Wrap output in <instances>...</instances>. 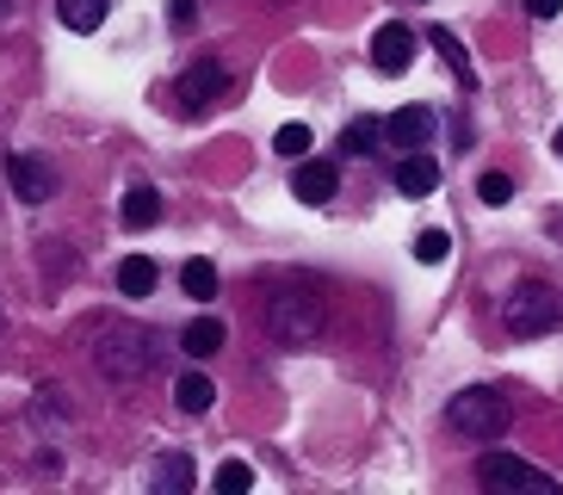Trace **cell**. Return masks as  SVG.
Listing matches in <instances>:
<instances>
[{"mask_svg":"<svg viewBox=\"0 0 563 495\" xmlns=\"http://www.w3.org/2000/svg\"><path fill=\"white\" fill-rule=\"evenodd\" d=\"M501 322H508V334H520V341H539V334L563 329V292L545 279H520L501 297Z\"/></svg>","mask_w":563,"mask_h":495,"instance_id":"cell-1","label":"cell"},{"mask_svg":"<svg viewBox=\"0 0 563 495\" xmlns=\"http://www.w3.org/2000/svg\"><path fill=\"white\" fill-rule=\"evenodd\" d=\"M93 360H100L106 378H143V372H155V334L136 329V322H106L100 329V346H93Z\"/></svg>","mask_w":563,"mask_h":495,"instance_id":"cell-2","label":"cell"},{"mask_svg":"<svg viewBox=\"0 0 563 495\" xmlns=\"http://www.w3.org/2000/svg\"><path fill=\"white\" fill-rule=\"evenodd\" d=\"M322 322H329V310H322L316 292H291L285 285L279 297H266V334L279 346H310L322 334Z\"/></svg>","mask_w":563,"mask_h":495,"instance_id":"cell-3","label":"cell"},{"mask_svg":"<svg viewBox=\"0 0 563 495\" xmlns=\"http://www.w3.org/2000/svg\"><path fill=\"white\" fill-rule=\"evenodd\" d=\"M508 396L489 391V384H471V391H459L446 403V428L464 433V440H501L508 433Z\"/></svg>","mask_w":563,"mask_h":495,"instance_id":"cell-4","label":"cell"},{"mask_svg":"<svg viewBox=\"0 0 563 495\" xmlns=\"http://www.w3.org/2000/svg\"><path fill=\"white\" fill-rule=\"evenodd\" d=\"M477 483H483V490H520V495H558L563 490L551 471L514 459V452H483V459H477Z\"/></svg>","mask_w":563,"mask_h":495,"instance_id":"cell-5","label":"cell"},{"mask_svg":"<svg viewBox=\"0 0 563 495\" xmlns=\"http://www.w3.org/2000/svg\"><path fill=\"white\" fill-rule=\"evenodd\" d=\"M223 94H230V68L217 63V56H199V63L180 75L186 112H211V106H223Z\"/></svg>","mask_w":563,"mask_h":495,"instance_id":"cell-6","label":"cell"},{"mask_svg":"<svg viewBox=\"0 0 563 495\" xmlns=\"http://www.w3.org/2000/svg\"><path fill=\"white\" fill-rule=\"evenodd\" d=\"M7 180H13L19 205H44V198L56 193L51 162H37V155H25V148H13V155H7Z\"/></svg>","mask_w":563,"mask_h":495,"instance_id":"cell-7","label":"cell"},{"mask_svg":"<svg viewBox=\"0 0 563 495\" xmlns=\"http://www.w3.org/2000/svg\"><path fill=\"white\" fill-rule=\"evenodd\" d=\"M428 136H433V112H428V106H402V112L384 118V143L402 148V155H409V148H428Z\"/></svg>","mask_w":563,"mask_h":495,"instance_id":"cell-8","label":"cell"},{"mask_svg":"<svg viewBox=\"0 0 563 495\" xmlns=\"http://www.w3.org/2000/svg\"><path fill=\"white\" fill-rule=\"evenodd\" d=\"M372 63H378L384 75H402V68L415 63V32L409 25H378V37H372Z\"/></svg>","mask_w":563,"mask_h":495,"instance_id":"cell-9","label":"cell"},{"mask_svg":"<svg viewBox=\"0 0 563 495\" xmlns=\"http://www.w3.org/2000/svg\"><path fill=\"white\" fill-rule=\"evenodd\" d=\"M334 186H341V167L334 162H298V174H291V193H298L303 205H329Z\"/></svg>","mask_w":563,"mask_h":495,"instance_id":"cell-10","label":"cell"},{"mask_svg":"<svg viewBox=\"0 0 563 495\" xmlns=\"http://www.w3.org/2000/svg\"><path fill=\"white\" fill-rule=\"evenodd\" d=\"M433 186H440V162H433L428 148H409L397 162V193H409V198H428Z\"/></svg>","mask_w":563,"mask_h":495,"instance_id":"cell-11","label":"cell"},{"mask_svg":"<svg viewBox=\"0 0 563 495\" xmlns=\"http://www.w3.org/2000/svg\"><path fill=\"white\" fill-rule=\"evenodd\" d=\"M118 223H124L131 235L155 230V223H162V193H155V186H131L124 205H118Z\"/></svg>","mask_w":563,"mask_h":495,"instance_id":"cell-12","label":"cell"},{"mask_svg":"<svg viewBox=\"0 0 563 495\" xmlns=\"http://www.w3.org/2000/svg\"><path fill=\"white\" fill-rule=\"evenodd\" d=\"M192 483H199V464L186 459V452H162V459H155V471H150V490H167V495L192 490Z\"/></svg>","mask_w":563,"mask_h":495,"instance_id":"cell-13","label":"cell"},{"mask_svg":"<svg viewBox=\"0 0 563 495\" xmlns=\"http://www.w3.org/2000/svg\"><path fill=\"white\" fill-rule=\"evenodd\" d=\"M223 341H230V329L217 322V316H192L180 334V346L192 353V360H211V353H223Z\"/></svg>","mask_w":563,"mask_h":495,"instance_id":"cell-14","label":"cell"},{"mask_svg":"<svg viewBox=\"0 0 563 495\" xmlns=\"http://www.w3.org/2000/svg\"><path fill=\"white\" fill-rule=\"evenodd\" d=\"M428 44L440 50V63L452 68V81H459L464 94H471V87H477V68H471V56H464V44H459V37H452L446 25H433V32H428Z\"/></svg>","mask_w":563,"mask_h":495,"instance_id":"cell-15","label":"cell"},{"mask_svg":"<svg viewBox=\"0 0 563 495\" xmlns=\"http://www.w3.org/2000/svg\"><path fill=\"white\" fill-rule=\"evenodd\" d=\"M106 13H112V0H56V19L68 32H100Z\"/></svg>","mask_w":563,"mask_h":495,"instance_id":"cell-16","label":"cell"},{"mask_svg":"<svg viewBox=\"0 0 563 495\" xmlns=\"http://www.w3.org/2000/svg\"><path fill=\"white\" fill-rule=\"evenodd\" d=\"M174 403H180L186 415H205V409L217 403V384L205 378V372H186V378L174 384Z\"/></svg>","mask_w":563,"mask_h":495,"instance_id":"cell-17","label":"cell"},{"mask_svg":"<svg viewBox=\"0 0 563 495\" xmlns=\"http://www.w3.org/2000/svg\"><path fill=\"white\" fill-rule=\"evenodd\" d=\"M155 279H162V273H155V261H143V254H131V261L118 266V292L124 297H150Z\"/></svg>","mask_w":563,"mask_h":495,"instance_id":"cell-18","label":"cell"},{"mask_svg":"<svg viewBox=\"0 0 563 495\" xmlns=\"http://www.w3.org/2000/svg\"><path fill=\"white\" fill-rule=\"evenodd\" d=\"M378 136H384L378 118H353L347 131H341V148H347V155H372V148H378Z\"/></svg>","mask_w":563,"mask_h":495,"instance_id":"cell-19","label":"cell"},{"mask_svg":"<svg viewBox=\"0 0 563 495\" xmlns=\"http://www.w3.org/2000/svg\"><path fill=\"white\" fill-rule=\"evenodd\" d=\"M180 285H186V297H199V304H205V297H217V266L211 261H186L180 266Z\"/></svg>","mask_w":563,"mask_h":495,"instance_id":"cell-20","label":"cell"},{"mask_svg":"<svg viewBox=\"0 0 563 495\" xmlns=\"http://www.w3.org/2000/svg\"><path fill=\"white\" fill-rule=\"evenodd\" d=\"M446 254H452V235L446 230H421V235H415V261H421V266H440Z\"/></svg>","mask_w":563,"mask_h":495,"instance_id":"cell-21","label":"cell"},{"mask_svg":"<svg viewBox=\"0 0 563 495\" xmlns=\"http://www.w3.org/2000/svg\"><path fill=\"white\" fill-rule=\"evenodd\" d=\"M211 483H217V490H230V495H235V490H254V471H249L242 459H230V464H217V477H211Z\"/></svg>","mask_w":563,"mask_h":495,"instance_id":"cell-22","label":"cell"},{"mask_svg":"<svg viewBox=\"0 0 563 495\" xmlns=\"http://www.w3.org/2000/svg\"><path fill=\"white\" fill-rule=\"evenodd\" d=\"M273 148H279V155H291V162H303V148H310V124H285V131L273 136Z\"/></svg>","mask_w":563,"mask_h":495,"instance_id":"cell-23","label":"cell"},{"mask_svg":"<svg viewBox=\"0 0 563 495\" xmlns=\"http://www.w3.org/2000/svg\"><path fill=\"white\" fill-rule=\"evenodd\" d=\"M477 198H483V205H496V211H501V205H508V198H514V180H508V174H483V180H477Z\"/></svg>","mask_w":563,"mask_h":495,"instance_id":"cell-24","label":"cell"},{"mask_svg":"<svg viewBox=\"0 0 563 495\" xmlns=\"http://www.w3.org/2000/svg\"><path fill=\"white\" fill-rule=\"evenodd\" d=\"M167 25H174V32H192V0H174V7H167Z\"/></svg>","mask_w":563,"mask_h":495,"instance_id":"cell-25","label":"cell"},{"mask_svg":"<svg viewBox=\"0 0 563 495\" xmlns=\"http://www.w3.org/2000/svg\"><path fill=\"white\" fill-rule=\"evenodd\" d=\"M527 13H532V19H558L563 0H527Z\"/></svg>","mask_w":563,"mask_h":495,"instance_id":"cell-26","label":"cell"},{"mask_svg":"<svg viewBox=\"0 0 563 495\" xmlns=\"http://www.w3.org/2000/svg\"><path fill=\"white\" fill-rule=\"evenodd\" d=\"M551 148H558V155H563V131H558V143H551Z\"/></svg>","mask_w":563,"mask_h":495,"instance_id":"cell-27","label":"cell"},{"mask_svg":"<svg viewBox=\"0 0 563 495\" xmlns=\"http://www.w3.org/2000/svg\"><path fill=\"white\" fill-rule=\"evenodd\" d=\"M0 7H7V0H0Z\"/></svg>","mask_w":563,"mask_h":495,"instance_id":"cell-28","label":"cell"}]
</instances>
